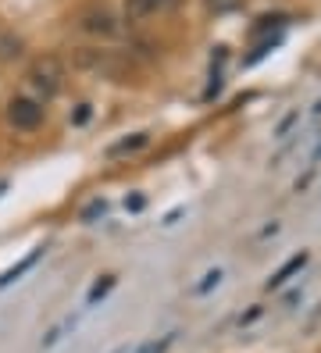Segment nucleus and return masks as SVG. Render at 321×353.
Instances as JSON below:
<instances>
[{
  "label": "nucleus",
  "mask_w": 321,
  "mask_h": 353,
  "mask_svg": "<svg viewBox=\"0 0 321 353\" xmlns=\"http://www.w3.org/2000/svg\"><path fill=\"white\" fill-rule=\"evenodd\" d=\"M139 147H146V132H136V136H128V139L115 143V147L107 150V157H125V154H136Z\"/></svg>",
  "instance_id": "6e6552de"
},
{
  "label": "nucleus",
  "mask_w": 321,
  "mask_h": 353,
  "mask_svg": "<svg viewBox=\"0 0 321 353\" xmlns=\"http://www.w3.org/2000/svg\"><path fill=\"white\" fill-rule=\"evenodd\" d=\"M29 86L43 97V100H50V97H57L61 93V86H64V65L54 57V54H43V57H36L32 65H29Z\"/></svg>",
  "instance_id": "f257e3e1"
},
{
  "label": "nucleus",
  "mask_w": 321,
  "mask_h": 353,
  "mask_svg": "<svg viewBox=\"0 0 321 353\" xmlns=\"http://www.w3.org/2000/svg\"><path fill=\"white\" fill-rule=\"evenodd\" d=\"M79 26H82L86 32H93V36H115V32H118V22H115V14L107 11V8L82 11V14H79Z\"/></svg>",
  "instance_id": "20e7f679"
},
{
  "label": "nucleus",
  "mask_w": 321,
  "mask_h": 353,
  "mask_svg": "<svg viewBox=\"0 0 321 353\" xmlns=\"http://www.w3.org/2000/svg\"><path fill=\"white\" fill-rule=\"evenodd\" d=\"M218 282H222V268H214V272H207V275H204V282L197 285V293H200V296H204V293H211V289L218 285Z\"/></svg>",
  "instance_id": "9d476101"
},
{
  "label": "nucleus",
  "mask_w": 321,
  "mask_h": 353,
  "mask_svg": "<svg viewBox=\"0 0 321 353\" xmlns=\"http://www.w3.org/2000/svg\"><path fill=\"white\" fill-rule=\"evenodd\" d=\"M314 157H321V147H318V150H314Z\"/></svg>",
  "instance_id": "dca6fc26"
},
{
  "label": "nucleus",
  "mask_w": 321,
  "mask_h": 353,
  "mask_svg": "<svg viewBox=\"0 0 321 353\" xmlns=\"http://www.w3.org/2000/svg\"><path fill=\"white\" fill-rule=\"evenodd\" d=\"M75 65L79 68H90V72H97V75H107V79H118V75H125V68H121V61L111 54V50H79L75 54Z\"/></svg>",
  "instance_id": "7ed1b4c3"
},
{
  "label": "nucleus",
  "mask_w": 321,
  "mask_h": 353,
  "mask_svg": "<svg viewBox=\"0 0 321 353\" xmlns=\"http://www.w3.org/2000/svg\"><path fill=\"white\" fill-rule=\"evenodd\" d=\"M8 121H11L14 129H21V132L39 129V121H43V103L32 100V97H14V100L8 103Z\"/></svg>",
  "instance_id": "f03ea898"
},
{
  "label": "nucleus",
  "mask_w": 321,
  "mask_h": 353,
  "mask_svg": "<svg viewBox=\"0 0 321 353\" xmlns=\"http://www.w3.org/2000/svg\"><path fill=\"white\" fill-rule=\"evenodd\" d=\"M304 264H307V254L300 250L296 257H289V261H286V264H282V268H278V272H275V275L268 279V289H278L282 282H289V279H293V275H296V272H300V268H304Z\"/></svg>",
  "instance_id": "39448f33"
},
{
  "label": "nucleus",
  "mask_w": 321,
  "mask_h": 353,
  "mask_svg": "<svg viewBox=\"0 0 321 353\" xmlns=\"http://www.w3.org/2000/svg\"><path fill=\"white\" fill-rule=\"evenodd\" d=\"M115 353H128V350H125V346H121V350H115Z\"/></svg>",
  "instance_id": "2eb2a0df"
},
{
  "label": "nucleus",
  "mask_w": 321,
  "mask_h": 353,
  "mask_svg": "<svg viewBox=\"0 0 321 353\" xmlns=\"http://www.w3.org/2000/svg\"><path fill=\"white\" fill-rule=\"evenodd\" d=\"M104 207H107L104 200H93V203H90V207H86V211H82V221H93L97 214H104Z\"/></svg>",
  "instance_id": "f8f14e48"
},
{
  "label": "nucleus",
  "mask_w": 321,
  "mask_h": 353,
  "mask_svg": "<svg viewBox=\"0 0 321 353\" xmlns=\"http://www.w3.org/2000/svg\"><path fill=\"white\" fill-rule=\"evenodd\" d=\"M39 257H43V250H32V254H29L26 261H18L14 268H8V272H4V275H0V289H4V285H11L14 279H21V275H26V272H29V268H36V261H39Z\"/></svg>",
  "instance_id": "0eeeda50"
},
{
  "label": "nucleus",
  "mask_w": 321,
  "mask_h": 353,
  "mask_svg": "<svg viewBox=\"0 0 321 353\" xmlns=\"http://www.w3.org/2000/svg\"><path fill=\"white\" fill-rule=\"evenodd\" d=\"M168 4H171V0H125V14L133 18V22H139V18L154 14V11H161Z\"/></svg>",
  "instance_id": "423d86ee"
},
{
  "label": "nucleus",
  "mask_w": 321,
  "mask_h": 353,
  "mask_svg": "<svg viewBox=\"0 0 321 353\" xmlns=\"http://www.w3.org/2000/svg\"><path fill=\"white\" fill-rule=\"evenodd\" d=\"M125 207H128V211H143L146 200H143V196H128V200H125Z\"/></svg>",
  "instance_id": "ddd939ff"
},
{
  "label": "nucleus",
  "mask_w": 321,
  "mask_h": 353,
  "mask_svg": "<svg viewBox=\"0 0 321 353\" xmlns=\"http://www.w3.org/2000/svg\"><path fill=\"white\" fill-rule=\"evenodd\" d=\"M18 47H21L18 39H0V57H18L21 54Z\"/></svg>",
  "instance_id": "9b49d317"
},
{
  "label": "nucleus",
  "mask_w": 321,
  "mask_h": 353,
  "mask_svg": "<svg viewBox=\"0 0 321 353\" xmlns=\"http://www.w3.org/2000/svg\"><path fill=\"white\" fill-rule=\"evenodd\" d=\"M111 285H115V275H104V279L90 289V296H86V307H93L97 300H104L107 293H111Z\"/></svg>",
  "instance_id": "1a4fd4ad"
},
{
  "label": "nucleus",
  "mask_w": 321,
  "mask_h": 353,
  "mask_svg": "<svg viewBox=\"0 0 321 353\" xmlns=\"http://www.w3.org/2000/svg\"><path fill=\"white\" fill-rule=\"evenodd\" d=\"M90 118V103H79V114H75V121H86Z\"/></svg>",
  "instance_id": "4468645a"
}]
</instances>
